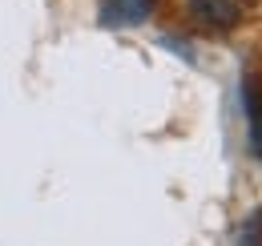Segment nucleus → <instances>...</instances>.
Instances as JSON below:
<instances>
[{
	"mask_svg": "<svg viewBox=\"0 0 262 246\" xmlns=\"http://www.w3.org/2000/svg\"><path fill=\"white\" fill-rule=\"evenodd\" d=\"M190 16L206 29H234L242 20L238 0H190Z\"/></svg>",
	"mask_w": 262,
	"mask_h": 246,
	"instance_id": "f257e3e1",
	"label": "nucleus"
},
{
	"mask_svg": "<svg viewBox=\"0 0 262 246\" xmlns=\"http://www.w3.org/2000/svg\"><path fill=\"white\" fill-rule=\"evenodd\" d=\"M242 246H262V210H254L250 222L242 226Z\"/></svg>",
	"mask_w": 262,
	"mask_h": 246,
	"instance_id": "20e7f679",
	"label": "nucleus"
},
{
	"mask_svg": "<svg viewBox=\"0 0 262 246\" xmlns=\"http://www.w3.org/2000/svg\"><path fill=\"white\" fill-rule=\"evenodd\" d=\"M242 101H246V121H250V154L262 157V81L258 77L242 81Z\"/></svg>",
	"mask_w": 262,
	"mask_h": 246,
	"instance_id": "7ed1b4c3",
	"label": "nucleus"
},
{
	"mask_svg": "<svg viewBox=\"0 0 262 246\" xmlns=\"http://www.w3.org/2000/svg\"><path fill=\"white\" fill-rule=\"evenodd\" d=\"M154 12V0H101V25L109 29H129L149 20Z\"/></svg>",
	"mask_w": 262,
	"mask_h": 246,
	"instance_id": "f03ea898",
	"label": "nucleus"
}]
</instances>
